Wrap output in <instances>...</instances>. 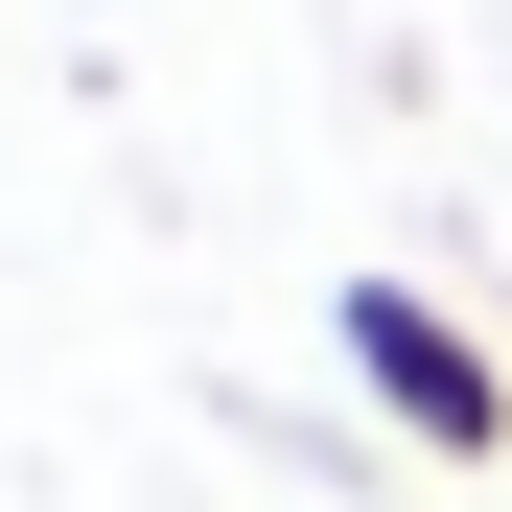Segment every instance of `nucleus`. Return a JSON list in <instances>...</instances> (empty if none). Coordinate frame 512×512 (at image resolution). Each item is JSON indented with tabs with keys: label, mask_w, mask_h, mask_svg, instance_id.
<instances>
[{
	"label": "nucleus",
	"mask_w": 512,
	"mask_h": 512,
	"mask_svg": "<svg viewBox=\"0 0 512 512\" xmlns=\"http://www.w3.org/2000/svg\"><path fill=\"white\" fill-rule=\"evenodd\" d=\"M326 350H350V396L396 419V443H443V466H489V443H512V373H489V326H466L443 280H396V256L326 303Z\"/></svg>",
	"instance_id": "f257e3e1"
}]
</instances>
